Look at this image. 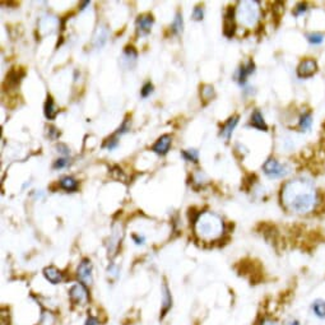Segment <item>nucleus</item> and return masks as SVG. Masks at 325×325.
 Wrapping results in <instances>:
<instances>
[{"label":"nucleus","instance_id":"nucleus-1","mask_svg":"<svg viewBox=\"0 0 325 325\" xmlns=\"http://www.w3.org/2000/svg\"><path fill=\"white\" fill-rule=\"evenodd\" d=\"M317 189L310 180L295 179L286 183L282 188V203L290 212L305 215L311 212L317 204Z\"/></svg>","mask_w":325,"mask_h":325},{"label":"nucleus","instance_id":"nucleus-2","mask_svg":"<svg viewBox=\"0 0 325 325\" xmlns=\"http://www.w3.org/2000/svg\"><path fill=\"white\" fill-rule=\"evenodd\" d=\"M194 224L198 237L204 241L217 240L223 233V221L212 212L201 213Z\"/></svg>","mask_w":325,"mask_h":325},{"label":"nucleus","instance_id":"nucleus-3","mask_svg":"<svg viewBox=\"0 0 325 325\" xmlns=\"http://www.w3.org/2000/svg\"><path fill=\"white\" fill-rule=\"evenodd\" d=\"M259 13L258 1H241L237 9V18L244 26L253 27L258 22Z\"/></svg>","mask_w":325,"mask_h":325},{"label":"nucleus","instance_id":"nucleus-4","mask_svg":"<svg viewBox=\"0 0 325 325\" xmlns=\"http://www.w3.org/2000/svg\"><path fill=\"white\" fill-rule=\"evenodd\" d=\"M263 171L270 179H283L291 172V167L287 163H281L274 158H269L263 165Z\"/></svg>","mask_w":325,"mask_h":325},{"label":"nucleus","instance_id":"nucleus-5","mask_svg":"<svg viewBox=\"0 0 325 325\" xmlns=\"http://www.w3.org/2000/svg\"><path fill=\"white\" fill-rule=\"evenodd\" d=\"M69 297L73 304L76 305H86L88 302V291L83 283H77L72 286L69 291Z\"/></svg>","mask_w":325,"mask_h":325},{"label":"nucleus","instance_id":"nucleus-6","mask_svg":"<svg viewBox=\"0 0 325 325\" xmlns=\"http://www.w3.org/2000/svg\"><path fill=\"white\" fill-rule=\"evenodd\" d=\"M77 277L85 285L92 283V263L90 259H83L77 268Z\"/></svg>","mask_w":325,"mask_h":325},{"label":"nucleus","instance_id":"nucleus-7","mask_svg":"<svg viewBox=\"0 0 325 325\" xmlns=\"http://www.w3.org/2000/svg\"><path fill=\"white\" fill-rule=\"evenodd\" d=\"M318 64L314 59H305L300 63L297 68V76L300 78H310L314 76V73L317 72Z\"/></svg>","mask_w":325,"mask_h":325},{"label":"nucleus","instance_id":"nucleus-8","mask_svg":"<svg viewBox=\"0 0 325 325\" xmlns=\"http://www.w3.org/2000/svg\"><path fill=\"white\" fill-rule=\"evenodd\" d=\"M153 17L151 14L139 15L135 20V27H137V33L139 36H145L151 32L152 26H153Z\"/></svg>","mask_w":325,"mask_h":325},{"label":"nucleus","instance_id":"nucleus-9","mask_svg":"<svg viewBox=\"0 0 325 325\" xmlns=\"http://www.w3.org/2000/svg\"><path fill=\"white\" fill-rule=\"evenodd\" d=\"M309 311L315 319L319 322H325V299L323 297L314 299L309 306Z\"/></svg>","mask_w":325,"mask_h":325},{"label":"nucleus","instance_id":"nucleus-10","mask_svg":"<svg viewBox=\"0 0 325 325\" xmlns=\"http://www.w3.org/2000/svg\"><path fill=\"white\" fill-rule=\"evenodd\" d=\"M224 22H223V33L228 38L235 35L236 23H235V9L229 6L224 13Z\"/></svg>","mask_w":325,"mask_h":325},{"label":"nucleus","instance_id":"nucleus-11","mask_svg":"<svg viewBox=\"0 0 325 325\" xmlns=\"http://www.w3.org/2000/svg\"><path fill=\"white\" fill-rule=\"evenodd\" d=\"M171 143L172 138L170 137L169 134H165V135H162L161 138H158V140L154 143L153 147H152V151H153L154 153L160 154V156H165V154L169 152L170 147H171Z\"/></svg>","mask_w":325,"mask_h":325},{"label":"nucleus","instance_id":"nucleus-12","mask_svg":"<svg viewBox=\"0 0 325 325\" xmlns=\"http://www.w3.org/2000/svg\"><path fill=\"white\" fill-rule=\"evenodd\" d=\"M108 38V27L101 24V26L97 27L96 32H95V36H93V45L97 47V49H101L105 44H106V41Z\"/></svg>","mask_w":325,"mask_h":325},{"label":"nucleus","instance_id":"nucleus-13","mask_svg":"<svg viewBox=\"0 0 325 325\" xmlns=\"http://www.w3.org/2000/svg\"><path fill=\"white\" fill-rule=\"evenodd\" d=\"M254 72H255V64H254V61H247L246 64L242 65V67L240 68V70H238V83H240L241 86H244L247 81V77H249L250 74H253Z\"/></svg>","mask_w":325,"mask_h":325},{"label":"nucleus","instance_id":"nucleus-14","mask_svg":"<svg viewBox=\"0 0 325 325\" xmlns=\"http://www.w3.org/2000/svg\"><path fill=\"white\" fill-rule=\"evenodd\" d=\"M44 276L52 285H59L63 281V273L55 267H46L44 269Z\"/></svg>","mask_w":325,"mask_h":325},{"label":"nucleus","instance_id":"nucleus-15","mask_svg":"<svg viewBox=\"0 0 325 325\" xmlns=\"http://www.w3.org/2000/svg\"><path fill=\"white\" fill-rule=\"evenodd\" d=\"M237 122H238V116L229 117V119L224 122L223 126H222V129H221L222 137L226 138V139H229V138H231V135H232L233 130H235Z\"/></svg>","mask_w":325,"mask_h":325},{"label":"nucleus","instance_id":"nucleus-16","mask_svg":"<svg viewBox=\"0 0 325 325\" xmlns=\"http://www.w3.org/2000/svg\"><path fill=\"white\" fill-rule=\"evenodd\" d=\"M172 306V297L171 293H170L169 287L166 283H163L162 286V315L161 318H163L166 314L169 313V310L171 309Z\"/></svg>","mask_w":325,"mask_h":325},{"label":"nucleus","instance_id":"nucleus-17","mask_svg":"<svg viewBox=\"0 0 325 325\" xmlns=\"http://www.w3.org/2000/svg\"><path fill=\"white\" fill-rule=\"evenodd\" d=\"M250 125L253 126V128L258 129V130H263L267 131L268 126L264 121V117L261 115V112L259 110H255L251 115V119H250Z\"/></svg>","mask_w":325,"mask_h":325},{"label":"nucleus","instance_id":"nucleus-18","mask_svg":"<svg viewBox=\"0 0 325 325\" xmlns=\"http://www.w3.org/2000/svg\"><path fill=\"white\" fill-rule=\"evenodd\" d=\"M137 51L134 50V47L131 46H128L125 47V51H124V59H122V61H124V64H126V67L128 68H133V65L135 64V61H137Z\"/></svg>","mask_w":325,"mask_h":325},{"label":"nucleus","instance_id":"nucleus-19","mask_svg":"<svg viewBox=\"0 0 325 325\" xmlns=\"http://www.w3.org/2000/svg\"><path fill=\"white\" fill-rule=\"evenodd\" d=\"M60 188L65 192H77L78 190V181L74 177L65 176L60 180Z\"/></svg>","mask_w":325,"mask_h":325},{"label":"nucleus","instance_id":"nucleus-20","mask_svg":"<svg viewBox=\"0 0 325 325\" xmlns=\"http://www.w3.org/2000/svg\"><path fill=\"white\" fill-rule=\"evenodd\" d=\"M44 112L45 116L49 120H54L56 117V115H58V108H56L55 102H54V100L51 97H47V101L45 102Z\"/></svg>","mask_w":325,"mask_h":325},{"label":"nucleus","instance_id":"nucleus-21","mask_svg":"<svg viewBox=\"0 0 325 325\" xmlns=\"http://www.w3.org/2000/svg\"><path fill=\"white\" fill-rule=\"evenodd\" d=\"M311 125H313V115H311V112L302 113L299 122L300 129H301L302 131H308L311 129Z\"/></svg>","mask_w":325,"mask_h":325},{"label":"nucleus","instance_id":"nucleus-22","mask_svg":"<svg viewBox=\"0 0 325 325\" xmlns=\"http://www.w3.org/2000/svg\"><path fill=\"white\" fill-rule=\"evenodd\" d=\"M172 32L175 33V35H180L181 32H183L184 29V20H183V14H181L180 12L176 13V15H175V19L174 22H172Z\"/></svg>","mask_w":325,"mask_h":325},{"label":"nucleus","instance_id":"nucleus-23","mask_svg":"<svg viewBox=\"0 0 325 325\" xmlns=\"http://www.w3.org/2000/svg\"><path fill=\"white\" fill-rule=\"evenodd\" d=\"M120 241H121V233H119L117 231H113L112 236L110 237V246H108V251H111V254L116 251Z\"/></svg>","mask_w":325,"mask_h":325},{"label":"nucleus","instance_id":"nucleus-24","mask_svg":"<svg viewBox=\"0 0 325 325\" xmlns=\"http://www.w3.org/2000/svg\"><path fill=\"white\" fill-rule=\"evenodd\" d=\"M181 156L190 162H198V158H199V153L197 149H186V151L181 152Z\"/></svg>","mask_w":325,"mask_h":325},{"label":"nucleus","instance_id":"nucleus-25","mask_svg":"<svg viewBox=\"0 0 325 325\" xmlns=\"http://www.w3.org/2000/svg\"><path fill=\"white\" fill-rule=\"evenodd\" d=\"M306 37H308L309 42H310V44H313V45H320L323 41H324V36H323L322 33H318V32L309 33Z\"/></svg>","mask_w":325,"mask_h":325},{"label":"nucleus","instance_id":"nucleus-26","mask_svg":"<svg viewBox=\"0 0 325 325\" xmlns=\"http://www.w3.org/2000/svg\"><path fill=\"white\" fill-rule=\"evenodd\" d=\"M202 96H203L204 100H212V97L215 96V91H213L212 86H203Z\"/></svg>","mask_w":325,"mask_h":325},{"label":"nucleus","instance_id":"nucleus-27","mask_svg":"<svg viewBox=\"0 0 325 325\" xmlns=\"http://www.w3.org/2000/svg\"><path fill=\"white\" fill-rule=\"evenodd\" d=\"M152 92H153V85H152L151 82L145 83V85L143 86L142 90H140V95H142V97H148Z\"/></svg>","mask_w":325,"mask_h":325},{"label":"nucleus","instance_id":"nucleus-28","mask_svg":"<svg viewBox=\"0 0 325 325\" xmlns=\"http://www.w3.org/2000/svg\"><path fill=\"white\" fill-rule=\"evenodd\" d=\"M204 17V13H203V9H202V6H195L194 10H193V18H194V20H202Z\"/></svg>","mask_w":325,"mask_h":325},{"label":"nucleus","instance_id":"nucleus-29","mask_svg":"<svg viewBox=\"0 0 325 325\" xmlns=\"http://www.w3.org/2000/svg\"><path fill=\"white\" fill-rule=\"evenodd\" d=\"M116 145H117V140H116V138H115V137L108 138V139L106 140V143H105V147H106L108 149H110V151H111V149L115 148Z\"/></svg>","mask_w":325,"mask_h":325},{"label":"nucleus","instance_id":"nucleus-30","mask_svg":"<svg viewBox=\"0 0 325 325\" xmlns=\"http://www.w3.org/2000/svg\"><path fill=\"white\" fill-rule=\"evenodd\" d=\"M129 129H130V128H129V120L126 119V120H125L124 122H122V125H121V126H120V128L117 129V131H116V135H119V134H120V135H121V134L128 133V130H129Z\"/></svg>","mask_w":325,"mask_h":325},{"label":"nucleus","instance_id":"nucleus-31","mask_svg":"<svg viewBox=\"0 0 325 325\" xmlns=\"http://www.w3.org/2000/svg\"><path fill=\"white\" fill-rule=\"evenodd\" d=\"M67 165H68L67 158H59V160H56L55 163H54V169H63V167H65Z\"/></svg>","mask_w":325,"mask_h":325},{"label":"nucleus","instance_id":"nucleus-32","mask_svg":"<svg viewBox=\"0 0 325 325\" xmlns=\"http://www.w3.org/2000/svg\"><path fill=\"white\" fill-rule=\"evenodd\" d=\"M259 325H279V323L276 319H272V318H265V319L261 320Z\"/></svg>","mask_w":325,"mask_h":325},{"label":"nucleus","instance_id":"nucleus-33","mask_svg":"<svg viewBox=\"0 0 325 325\" xmlns=\"http://www.w3.org/2000/svg\"><path fill=\"white\" fill-rule=\"evenodd\" d=\"M305 12H306V4H304V3L299 4V5L296 6V9H295V14L296 15H300Z\"/></svg>","mask_w":325,"mask_h":325},{"label":"nucleus","instance_id":"nucleus-34","mask_svg":"<svg viewBox=\"0 0 325 325\" xmlns=\"http://www.w3.org/2000/svg\"><path fill=\"white\" fill-rule=\"evenodd\" d=\"M283 325H302V323L299 319H296V318H290L288 320H286Z\"/></svg>","mask_w":325,"mask_h":325},{"label":"nucleus","instance_id":"nucleus-35","mask_svg":"<svg viewBox=\"0 0 325 325\" xmlns=\"http://www.w3.org/2000/svg\"><path fill=\"white\" fill-rule=\"evenodd\" d=\"M133 240L134 242L137 245H143L144 244V237L143 236H138V235H133Z\"/></svg>","mask_w":325,"mask_h":325},{"label":"nucleus","instance_id":"nucleus-36","mask_svg":"<svg viewBox=\"0 0 325 325\" xmlns=\"http://www.w3.org/2000/svg\"><path fill=\"white\" fill-rule=\"evenodd\" d=\"M108 274H111V276L117 277V267H116V265L111 264V267H108Z\"/></svg>","mask_w":325,"mask_h":325},{"label":"nucleus","instance_id":"nucleus-37","mask_svg":"<svg viewBox=\"0 0 325 325\" xmlns=\"http://www.w3.org/2000/svg\"><path fill=\"white\" fill-rule=\"evenodd\" d=\"M100 323H99V320L96 319V318H93V317H90L87 319V322H86V325H99Z\"/></svg>","mask_w":325,"mask_h":325},{"label":"nucleus","instance_id":"nucleus-38","mask_svg":"<svg viewBox=\"0 0 325 325\" xmlns=\"http://www.w3.org/2000/svg\"><path fill=\"white\" fill-rule=\"evenodd\" d=\"M58 149H59V151H60V153L65 154V156H67V154H69V149L67 148V145H64V144H59V145H58Z\"/></svg>","mask_w":325,"mask_h":325},{"label":"nucleus","instance_id":"nucleus-39","mask_svg":"<svg viewBox=\"0 0 325 325\" xmlns=\"http://www.w3.org/2000/svg\"><path fill=\"white\" fill-rule=\"evenodd\" d=\"M87 5H90V1H86V3H83L81 5V10H83V9H86V6Z\"/></svg>","mask_w":325,"mask_h":325}]
</instances>
